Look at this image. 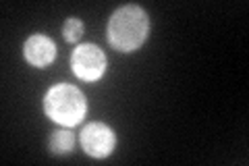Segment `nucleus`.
<instances>
[{"instance_id": "obj_6", "label": "nucleus", "mask_w": 249, "mask_h": 166, "mask_svg": "<svg viewBox=\"0 0 249 166\" xmlns=\"http://www.w3.org/2000/svg\"><path fill=\"white\" fill-rule=\"evenodd\" d=\"M75 148V135L71 131H65V129H58V131H54L52 133V137H50V149H52V154H69L71 149Z\"/></svg>"}, {"instance_id": "obj_1", "label": "nucleus", "mask_w": 249, "mask_h": 166, "mask_svg": "<svg viewBox=\"0 0 249 166\" xmlns=\"http://www.w3.org/2000/svg\"><path fill=\"white\" fill-rule=\"evenodd\" d=\"M150 21L142 6L127 4L116 11L108 21V42L114 50L133 52L145 42Z\"/></svg>"}, {"instance_id": "obj_5", "label": "nucleus", "mask_w": 249, "mask_h": 166, "mask_svg": "<svg viewBox=\"0 0 249 166\" xmlns=\"http://www.w3.org/2000/svg\"><path fill=\"white\" fill-rule=\"evenodd\" d=\"M23 54L25 60L34 67H48L56 56V46L48 36L34 34L27 37L25 46H23Z\"/></svg>"}, {"instance_id": "obj_4", "label": "nucleus", "mask_w": 249, "mask_h": 166, "mask_svg": "<svg viewBox=\"0 0 249 166\" xmlns=\"http://www.w3.org/2000/svg\"><path fill=\"white\" fill-rule=\"evenodd\" d=\"M81 148L91 158H106L114 149V133L104 123H91L81 133Z\"/></svg>"}, {"instance_id": "obj_2", "label": "nucleus", "mask_w": 249, "mask_h": 166, "mask_svg": "<svg viewBox=\"0 0 249 166\" xmlns=\"http://www.w3.org/2000/svg\"><path fill=\"white\" fill-rule=\"evenodd\" d=\"M85 110H88V106H85L83 93L67 83H58L50 88L44 98V112L54 123L65 125V127L79 125L85 116Z\"/></svg>"}, {"instance_id": "obj_3", "label": "nucleus", "mask_w": 249, "mask_h": 166, "mask_svg": "<svg viewBox=\"0 0 249 166\" xmlns=\"http://www.w3.org/2000/svg\"><path fill=\"white\" fill-rule=\"evenodd\" d=\"M71 69L83 81H98L106 71V56L98 46L81 44L71 54Z\"/></svg>"}, {"instance_id": "obj_7", "label": "nucleus", "mask_w": 249, "mask_h": 166, "mask_svg": "<svg viewBox=\"0 0 249 166\" xmlns=\"http://www.w3.org/2000/svg\"><path fill=\"white\" fill-rule=\"evenodd\" d=\"M62 34H65V39L67 42H77L81 36H83V23L81 19H67L65 21V25H62Z\"/></svg>"}]
</instances>
